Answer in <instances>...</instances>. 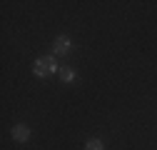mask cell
Returning <instances> with one entry per match:
<instances>
[{
	"instance_id": "3957f363",
	"label": "cell",
	"mask_w": 157,
	"mask_h": 150,
	"mask_svg": "<svg viewBox=\"0 0 157 150\" xmlns=\"http://www.w3.org/2000/svg\"><path fill=\"white\" fill-rule=\"evenodd\" d=\"M13 138H15L17 143H25V140L30 138V130H28V125H15V128H13Z\"/></svg>"
},
{
	"instance_id": "7a4b0ae2",
	"label": "cell",
	"mask_w": 157,
	"mask_h": 150,
	"mask_svg": "<svg viewBox=\"0 0 157 150\" xmlns=\"http://www.w3.org/2000/svg\"><path fill=\"white\" fill-rule=\"evenodd\" d=\"M67 53H70V38L67 35L55 38V55H67Z\"/></svg>"
},
{
	"instance_id": "6da1fadb",
	"label": "cell",
	"mask_w": 157,
	"mask_h": 150,
	"mask_svg": "<svg viewBox=\"0 0 157 150\" xmlns=\"http://www.w3.org/2000/svg\"><path fill=\"white\" fill-rule=\"evenodd\" d=\"M33 70H35V75H40V78H45V75L55 73V70H57V63H55V55H48V58H40V60H35Z\"/></svg>"
},
{
	"instance_id": "277c9868",
	"label": "cell",
	"mask_w": 157,
	"mask_h": 150,
	"mask_svg": "<svg viewBox=\"0 0 157 150\" xmlns=\"http://www.w3.org/2000/svg\"><path fill=\"white\" fill-rule=\"evenodd\" d=\"M60 80H63V83H70V80H75V73H72L70 68H60Z\"/></svg>"
},
{
	"instance_id": "5b68a950",
	"label": "cell",
	"mask_w": 157,
	"mask_h": 150,
	"mask_svg": "<svg viewBox=\"0 0 157 150\" xmlns=\"http://www.w3.org/2000/svg\"><path fill=\"white\" fill-rule=\"evenodd\" d=\"M85 150H102V143L100 140H87L85 143Z\"/></svg>"
}]
</instances>
